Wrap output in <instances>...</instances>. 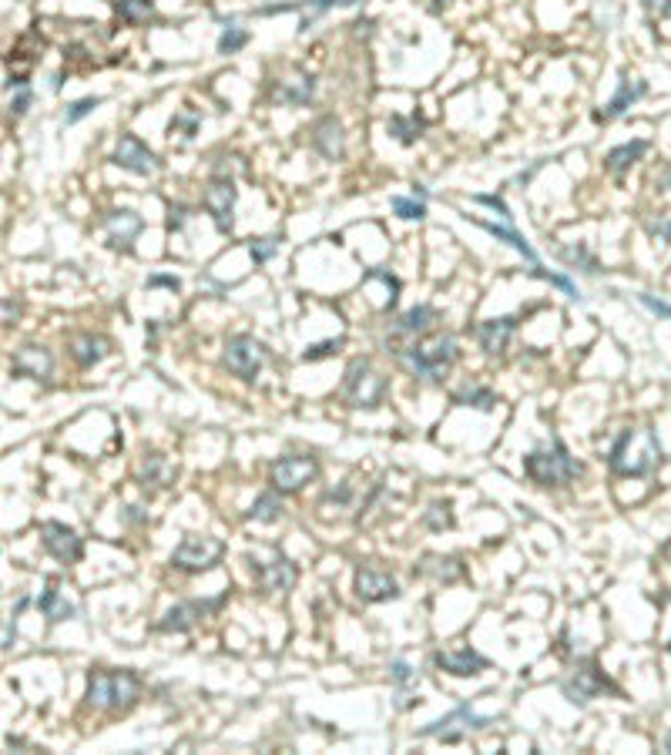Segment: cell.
Wrapping results in <instances>:
<instances>
[{"label":"cell","instance_id":"32","mask_svg":"<svg viewBox=\"0 0 671 755\" xmlns=\"http://www.w3.org/2000/svg\"><path fill=\"white\" fill-rule=\"evenodd\" d=\"M121 20H128V24H145L148 17L155 14V4L151 0H117L115 4Z\"/></svg>","mask_w":671,"mask_h":755},{"label":"cell","instance_id":"4","mask_svg":"<svg viewBox=\"0 0 671 755\" xmlns=\"http://www.w3.org/2000/svg\"><path fill=\"white\" fill-rule=\"evenodd\" d=\"M527 477L540 483V487H561V483H570V480L581 477V464L568 453V447L557 440L551 451H534L527 453L524 460Z\"/></svg>","mask_w":671,"mask_h":755},{"label":"cell","instance_id":"37","mask_svg":"<svg viewBox=\"0 0 671 755\" xmlns=\"http://www.w3.org/2000/svg\"><path fill=\"white\" fill-rule=\"evenodd\" d=\"M426 524H430L433 531H443V527H450V524H453L450 504H430V510H426Z\"/></svg>","mask_w":671,"mask_h":755},{"label":"cell","instance_id":"14","mask_svg":"<svg viewBox=\"0 0 671 755\" xmlns=\"http://www.w3.org/2000/svg\"><path fill=\"white\" fill-rule=\"evenodd\" d=\"M115 165L117 168H125V172H134V175H155L161 168L158 155H155L141 138H134V134H121V138H117Z\"/></svg>","mask_w":671,"mask_h":755},{"label":"cell","instance_id":"35","mask_svg":"<svg viewBox=\"0 0 671 755\" xmlns=\"http://www.w3.org/2000/svg\"><path fill=\"white\" fill-rule=\"evenodd\" d=\"M393 212L400 218H407V222H420V218L426 215V205L424 202H416V195H413V199H400V195H396L393 202Z\"/></svg>","mask_w":671,"mask_h":755},{"label":"cell","instance_id":"40","mask_svg":"<svg viewBox=\"0 0 671 755\" xmlns=\"http://www.w3.org/2000/svg\"><path fill=\"white\" fill-rule=\"evenodd\" d=\"M343 346V339H329V343H316V346H309L306 353H303V360H322V356H333L336 349Z\"/></svg>","mask_w":671,"mask_h":755},{"label":"cell","instance_id":"44","mask_svg":"<svg viewBox=\"0 0 671 755\" xmlns=\"http://www.w3.org/2000/svg\"><path fill=\"white\" fill-rule=\"evenodd\" d=\"M648 229H651V235H655V239H661V242H671V215H661L658 222H651Z\"/></svg>","mask_w":671,"mask_h":755},{"label":"cell","instance_id":"49","mask_svg":"<svg viewBox=\"0 0 671 755\" xmlns=\"http://www.w3.org/2000/svg\"><path fill=\"white\" fill-rule=\"evenodd\" d=\"M17 320V305L11 303V299H4V322H7V326H11V322Z\"/></svg>","mask_w":671,"mask_h":755},{"label":"cell","instance_id":"36","mask_svg":"<svg viewBox=\"0 0 671 755\" xmlns=\"http://www.w3.org/2000/svg\"><path fill=\"white\" fill-rule=\"evenodd\" d=\"M246 44H248L246 30H242V28H229L219 37V54H235V51H242Z\"/></svg>","mask_w":671,"mask_h":755},{"label":"cell","instance_id":"45","mask_svg":"<svg viewBox=\"0 0 671 755\" xmlns=\"http://www.w3.org/2000/svg\"><path fill=\"white\" fill-rule=\"evenodd\" d=\"M28 104H30V87L20 85L17 87V98L11 101V111H14V115H24V111H28Z\"/></svg>","mask_w":671,"mask_h":755},{"label":"cell","instance_id":"20","mask_svg":"<svg viewBox=\"0 0 671 755\" xmlns=\"http://www.w3.org/2000/svg\"><path fill=\"white\" fill-rule=\"evenodd\" d=\"M513 329H517V316H500V320L481 322L477 339H481L483 353H504V349H507V343H511Z\"/></svg>","mask_w":671,"mask_h":755},{"label":"cell","instance_id":"12","mask_svg":"<svg viewBox=\"0 0 671 755\" xmlns=\"http://www.w3.org/2000/svg\"><path fill=\"white\" fill-rule=\"evenodd\" d=\"M494 722V718H487V715H477L470 712V705H460V709H453L450 715H443L440 722L433 726H426L420 735H440L443 742H460L467 732H477V728H487Z\"/></svg>","mask_w":671,"mask_h":755},{"label":"cell","instance_id":"50","mask_svg":"<svg viewBox=\"0 0 671 755\" xmlns=\"http://www.w3.org/2000/svg\"><path fill=\"white\" fill-rule=\"evenodd\" d=\"M665 749H668V752H671V735H668V739H665Z\"/></svg>","mask_w":671,"mask_h":755},{"label":"cell","instance_id":"46","mask_svg":"<svg viewBox=\"0 0 671 755\" xmlns=\"http://www.w3.org/2000/svg\"><path fill=\"white\" fill-rule=\"evenodd\" d=\"M644 7H648V14L671 17V0H644Z\"/></svg>","mask_w":671,"mask_h":755},{"label":"cell","instance_id":"43","mask_svg":"<svg viewBox=\"0 0 671 755\" xmlns=\"http://www.w3.org/2000/svg\"><path fill=\"white\" fill-rule=\"evenodd\" d=\"M638 299H642V303L648 305V309H651L655 316H661V320H671V305H668V303H661V299H655V296H648V292H642Z\"/></svg>","mask_w":671,"mask_h":755},{"label":"cell","instance_id":"18","mask_svg":"<svg viewBox=\"0 0 671 755\" xmlns=\"http://www.w3.org/2000/svg\"><path fill=\"white\" fill-rule=\"evenodd\" d=\"M14 373H17V377H30V379H41V383H47V379H51V373H54V356H51L44 346L17 349Z\"/></svg>","mask_w":671,"mask_h":755},{"label":"cell","instance_id":"27","mask_svg":"<svg viewBox=\"0 0 671 755\" xmlns=\"http://www.w3.org/2000/svg\"><path fill=\"white\" fill-rule=\"evenodd\" d=\"M481 229H487V232L494 235L497 242H507L511 248H517V252H521V256H524V259L530 262V265H538V256H534V248L527 246L524 235H517V232L511 229V225H494V222H481Z\"/></svg>","mask_w":671,"mask_h":755},{"label":"cell","instance_id":"5","mask_svg":"<svg viewBox=\"0 0 671 755\" xmlns=\"http://www.w3.org/2000/svg\"><path fill=\"white\" fill-rule=\"evenodd\" d=\"M343 393L350 400V407L356 410H373L383 403V393H386V377L376 373L369 360H352L350 369H346V383H343Z\"/></svg>","mask_w":671,"mask_h":755},{"label":"cell","instance_id":"3","mask_svg":"<svg viewBox=\"0 0 671 755\" xmlns=\"http://www.w3.org/2000/svg\"><path fill=\"white\" fill-rule=\"evenodd\" d=\"M457 339L450 333H433L403 349V363L416 379H443L457 363Z\"/></svg>","mask_w":671,"mask_h":755},{"label":"cell","instance_id":"6","mask_svg":"<svg viewBox=\"0 0 671 755\" xmlns=\"http://www.w3.org/2000/svg\"><path fill=\"white\" fill-rule=\"evenodd\" d=\"M319 477V460L309 453H292V457H279L269 467V483L276 494H299L306 483Z\"/></svg>","mask_w":671,"mask_h":755},{"label":"cell","instance_id":"2","mask_svg":"<svg viewBox=\"0 0 671 755\" xmlns=\"http://www.w3.org/2000/svg\"><path fill=\"white\" fill-rule=\"evenodd\" d=\"M141 698V682L134 671H91L88 705L104 712H128Z\"/></svg>","mask_w":671,"mask_h":755},{"label":"cell","instance_id":"25","mask_svg":"<svg viewBox=\"0 0 671 755\" xmlns=\"http://www.w3.org/2000/svg\"><path fill=\"white\" fill-rule=\"evenodd\" d=\"M648 151V142H627V145H618L608 151V158H604V168L608 172H627L635 161H642V155Z\"/></svg>","mask_w":671,"mask_h":755},{"label":"cell","instance_id":"47","mask_svg":"<svg viewBox=\"0 0 671 755\" xmlns=\"http://www.w3.org/2000/svg\"><path fill=\"white\" fill-rule=\"evenodd\" d=\"M148 286H168V289H178V279L175 276H151Z\"/></svg>","mask_w":671,"mask_h":755},{"label":"cell","instance_id":"10","mask_svg":"<svg viewBox=\"0 0 671 755\" xmlns=\"http://www.w3.org/2000/svg\"><path fill=\"white\" fill-rule=\"evenodd\" d=\"M235 199H238V189L232 178H212L205 189V212L212 215L215 229L225 235L235 229Z\"/></svg>","mask_w":671,"mask_h":755},{"label":"cell","instance_id":"13","mask_svg":"<svg viewBox=\"0 0 671 755\" xmlns=\"http://www.w3.org/2000/svg\"><path fill=\"white\" fill-rule=\"evenodd\" d=\"M356 597L363 605H380V601H396L400 597V584L390 571L363 564L356 571Z\"/></svg>","mask_w":671,"mask_h":755},{"label":"cell","instance_id":"30","mask_svg":"<svg viewBox=\"0 0 671 755\" xmlns=\"http://www.w3.org/2000/svg\"><path fill=\"white\" fill-rule=\"evenodd\" d=\"M141 480L145 483H158V487H168L175 480V467L168 464L161 453H151L145 457V467H141Z\"/></svg>","mask_w":671,"mask_h":755},{"label":"cell","instance_id":"39","mask_svg":"<svg viewBox=\"0 0 671 755\" xmlns=\"http://www.w3.org/2000/svg\"><path fill=\"white\" fill-rule=\"evenodd\" d=\"M98 104H101V98H81V101H74L71 111H68V125H74V121H81L85 115H91Z\"/></svg>","mask_w":671,"mask_h":755},{"label":"cell","instance_id":"26","mask_svg":"<svg viewBox=\"0 0 671 755\" xmlns=\"http://www.w3.org/2000/svg\"><path fill=\"white\" fill-rule=\"evenodd\" d=\"M437 320V313H433V305H413L409 313L400 316L396 322V333L393 336H413V333H424L430 322Z\"/></svg>","mask_w":671,"mask_h":755},{"label":"cell","instance_id":"28","mask_svg":"<svg viewBox=\"0 0 671 755\" xmlns=\"http://www.w3.org/2000/svg\"><path fill=\"white\" fill-rule=\"evenodd\" d=\"M420 571L433 574L437 581H457V578H464V564L457 557H437V554H430L424 564H420Z\"/></svg>","mask_w":671,"mask_h":755},{"label":"cell","instance_id":"23","mask_svg":"<svg viewBox=\"0 0 671 755\" xmlns=\"http://www.w3.org/2000/svg\"><path fill=\"white\" fill-rule=\"evenodd\" d=\"M37 608L44 611V618H51V621H68V618H74V605L61 595V588L54 578L44 584V591L37 597Z\"/></svg>","mask_w":671,"mask_h":755},{"label":"cell","instance_id":"42","mask_svg":"<svg viewBox=\"0 0 671 755\" xmlns=\"http://www.w3.org/2000/svg\"><path fill=\"white\" fill-rule=\"evenodd\" d=\"M473 202H481V205H487V208H494V212H500V218H504V222H511V208H507V202H504V199H497V195H473Z\"/></svg>","mask_w":671,"mask_h":755},{"label":"cell","instance_id":"29","mask_svg":"<svg viewBox=\"0 0 671 755\" xmlns=\"http://www.w3.org/2000/svg\"><path fill=\"white\" fill-rule=\"evenodd\" d=\"M246 517L248 521H259V524H276L279 517H282V500L276 497V491L255 497V504L246 510Z\"/></svg>","mask_w":671,"mask_h":755},{"label":"cell","instance_id":"8","mask_svg":"<svg viewBox=\"0 0 671 755\" xmlns=\"http://www.w3.org/2000/svg\"><path fill=\"white\" fill-rule=\"evenodd\" d=\"M222 363L229 373L242 379H255V373L263 369L265 363V346L259 339H252V336H232L229 343H225V353H222Z\"/></svg>","mask_w":671,"mask_h":755},{"label":"cell","instance_id":"19","mask_svg":"<svg viewBox=\"0 0 671 755\" xmlns=\"http://www.w3.org/2000/svg\"><path fill=\"white\" fill-rule=\"evenodd\" d=\"M104 229H108V242L115 248H128L134 246V239L141 232V218L134 215V212H111V215L104 218Z\"/></svg>","mask_w":671,"mask_h":755},{"label":"cell","instance_id":"1","mask_svg":"<svg viewBox=\"0 0 671 755\" xmlns=\"http://www.w3.org/2000/svg\"><path fill=\"white\" fill-rule=\"evenodd\" d=\"M608 464L618 477H648L661 464V443L651 426H635L614 440Z\"/></svg>","mask_w":671,"mask_h":755},{"label":"cell","instance_id":"41","mask_svg":"<svg viewBox=\"0 0 671 755\" xmlns=\"http://www.w3.org/2000/svg\"><path fill=\"white\" fill-rule=\"evenodd\" d=\"M534 276L547 279L551 286H557V289H564V292H568L570 299H578V286H574L570 279H564V276H551V272H540V265H534Z\"/></svg>","mask_w":671,"mask_h":755},{"label":"cell","instance_id":"34","mask_svg":"<svg viewBox=\"0 0 671 755\" xmlns=\"http://www.w3.org/2000/svg\"><path fill=\"white\" fill-rule=\"evenodd\" d=\"M390 675H393V682H396V692L400 695H407V688L409 685H420V678H416V671L409 669L403 658H396L393 665H390Z\"/></svg>","mask_w":671,"mask_h":755},{"label":"cell","instance_id":"9","mask_svg":"<svg viewBox=\"0 0 671 755\" xmlns=\"http://www.w3.org/2000/svg\"><path fill=\"white\" fill-rule=\"evenodd\" d=\"M604 692H618V685H614L604 671H598L594 662H581L578 669L570 671L568 682H564V695H568L574 705H587L591 698L604 695Z\"/></svg>","mask_w":671,"mask_h":755},{"label":"cell","instance_id":"24","mask_svg":"<svg viewBox=\"0 0 671 755\" xmlns=\"http://www.w3.org/2000/svg\"><path fill=\"white\" fill-rule=\"evenodd\" d=\"M312 145L319 148L326 158H339L343 155V125L336 118H322L312 131Z\"/></svg>","mask_w":671,"mask_h":755},{"label":"cell","instance_id":"15","mask_svg":"<svg viewBox=\"0 0 671 755\" xmlns=\"http://www.w3.org/2000/svg\"><path fill=\"white\" fill-rule=\"evenodd\" d=\"M225 605V595L208 597V601H185L175 605L172 611H165V618L158 621V631H191L195 625H202L212 611H219Z\"/></svg>","mask_w":671,"mask_h":755},{"label":"cell","instance_id":"33","mask_svg":"<svg viewBox=\"0 0 671 755\" xmlns=\"http://www.w3.org/2000/svg\"><path fill=\"white\" fill-rule=\"evenodd\" d=\"M420 128H424V125H420L416 118H400V115L390 118V134H396L403 145H413V142L420 138Z\"/></svg>","mask_w":671,"mask_h":755},{"label":"cell","instance_id":"22","mask_svg":"<svg viewBox=\"0 0 671 755\" xmlns=\"http://www.w3.org/2000/svg\"><path fill=\"white\" fill-rule=\"evenodd\" d=\"M644 91H648V85H644V81H631V77H625V81H621V87H618V94H614L611 101L604 104V111H598V121H611V118L625 115L627 108L638 101V98H644Z\"/></svg>","mask_w":671,"mask_h":755},{"label":"cell","instance_id":"7","mask_svg":"<svg viewBox=\"0 0 671 755\" xmlns=\"http://www.w3.org/2000/svg\"><path fill=\"white\" fill-rule=\"evenodd\" d=\"M225 554V544L219 538H208V534H191L175 548L172 554V564L182 567V571H208L215 567Z\"/></svg>","mask_w":671,"mask_h":755},{"label":"cell","instance_id":"38","mask_svg":"<svg viewBox=\"0 0 671 755\" xmlns=\"http://www.w3.org/2000/svg\"><path fill=\"white\" fill-rule=\"evenodd\" d=\"M276 248H279L276 239H259V242H252V246H248V252H252L255 265H263V262H269L272 256H276Z\"/></svg>","mask_w":671,"mask_h":755},{"label":"cell","instance_id":"16","mask_svg":"<svg viewBox=\"0 0 671 755\" xmlns=\"http://www.w3.org/2000/svg\"><path fill=\"white\" fill-rule=\"evenodd\" d=\"M252 571H255V581H259V588H263L265 595H286V591H292L295 588V581H299V571H295V564H292L289 557H282V554H276L269 564H252Z\"/></svg>","mask_w":671,"mask_h":755},{"label":"cell","instance_id":"11","mask_svg":"<svg viewBox=\"0 0 671 755\" xmlns=\"http://www.w3.org/2000/svg\"><path fill=\"white\" fill-rule=\"evenodd\" d=\"M41 540L51 557H58L61 564H77L81 554H85V544L77 538V531H71L68 524L61 521H44L41 524Z\"/></svg>","mask_w":671,"mask_h":755},{"label":"cell","instance_id":"21","mask_svg":"<svg viewBox=\"0 0 671 755\" xmlns=\"http://www.w3.org/2000/svg\"><path fill=\"white\" fill-rule=\"evenodd\" d=\"M108 353H111V339H104V336L77 333V336L71 339V356H74V360H77L81 366L101 363Z\"/></svg>","mask_w":671,"mask_h":755},{"label":"cell","instance_id":"48","mask_svg":"<svg viewBox=\"0 0 671 755\" xmlns=\"http://www.w3.org/2000/svg\"><path fill=\"white\" fill-rule=\"evenodd\" d=\"M168 229H182V222H185V208H175V205H172V212H168Z\"/></svg>","mask_w":671,"mask_h":755},{"label":"cell","instance_id":"31","mask_svg":"<svg viewBox=\"0 0 671 755\" xmlns=\"http://www.w3.org/2000/svg\"><path fill=\"white\" fill-rule=\"evenodd\" d=\"M453 403H457V407H473V410H483V413H487V410H494L497 396H494V393H490V390H487V386H470V390L457 393V396H453Z\"/></svg>","mask_w":671,"mask_h":755},{"label":"cell","instance_id":"17","mask_svg":"<svg viewBox=\"0 0 671 755\" xmlns=\"http://www.w3.org/2000/svg\"><path fill=\"white\" fill-rule=\"evenodd\" d=\"M433 669L457 675V678H467V675H481L487 669V658L473 648H450V652L433 654Z\"/></svg>","mask_w":671,"mask_h":755}]
</instances>
